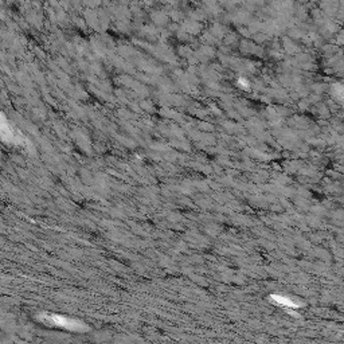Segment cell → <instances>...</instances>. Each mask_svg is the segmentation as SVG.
Segmentation results:
<instances>
[{"label": "cell", "instance_id": "obj_1", "mask_svg": "<svg viewBox=\"0 0 344 344\" xmlns=\"http://www.w3.org/2000/svg\"><path fill=\"white\" fill-rule=\"evenodd\" d=\"M0 137L11 144H23V140H22L23 136L15 128H12V125L2 112H0Z\"/></svg>", "mask_w": 344, "mask_h": 344}, {"label": "cell", "instance_id": "obj_2", "mask_svg": "<svg viewBox=\"0 0 344 344\" xmlns=\"http://www.w3.org/2000/svg\"><path fill=\"white\" fill-rule=\"evenodd\" d=\"M238 83L242 86L243 89H249V82L246 81V79H243V78H239L238 79Z\"/></svg>", "mask_w": 344, "mask_h": 344}]
</instances>
